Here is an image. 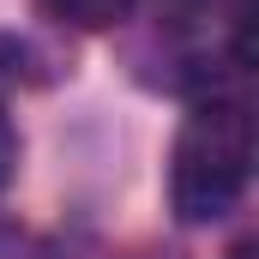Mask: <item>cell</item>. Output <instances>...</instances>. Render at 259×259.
Listing matches in <instances>:
<instances>
[{
	"label": "cell",
	"instance_id": "1",
	"mask_svg": "<svg viewBox=\"0 0 259 259\" xmlns=\"http://www.w3.org/2000/svg\"><path fill=\"white\" fill-rule=\"evenodd\" d=\"M253 175V115L241 97H199L169 157V199L181 223H217Z\"/></svg>",
	"mask_w": 259,
	"mask_h": 259
},
{
	"label": "cell",
	"instance_id": "2",
	"mask_svg": "<svg viewBox=\"0 0 259 259\" xmlns=\"http://www.w3.org/2000/svg\"><path fill=\"white\" fill-rule=\"evenodd\" d=\"M42 6L66 24H78V30H109L133 12V0H42Z\"/></svg>",
	"mask_w": 259,
	"mask_h": 259
},
{
	"label": "cell",
	"instance_id": "3",
	"mask_svg": "<svg viewBox=\"0 0 259 259\" xmlns=\"http://www.w3.org/2000/svg\"><path fill=\"white\" fill-rule=\"evenodd\" d=\"M12 163H18V133H12V115L0 109V187H6V175H12Z\"/></svg>",
	"mask_w": 259,
	"mask_h": 259
}]
</instances>
